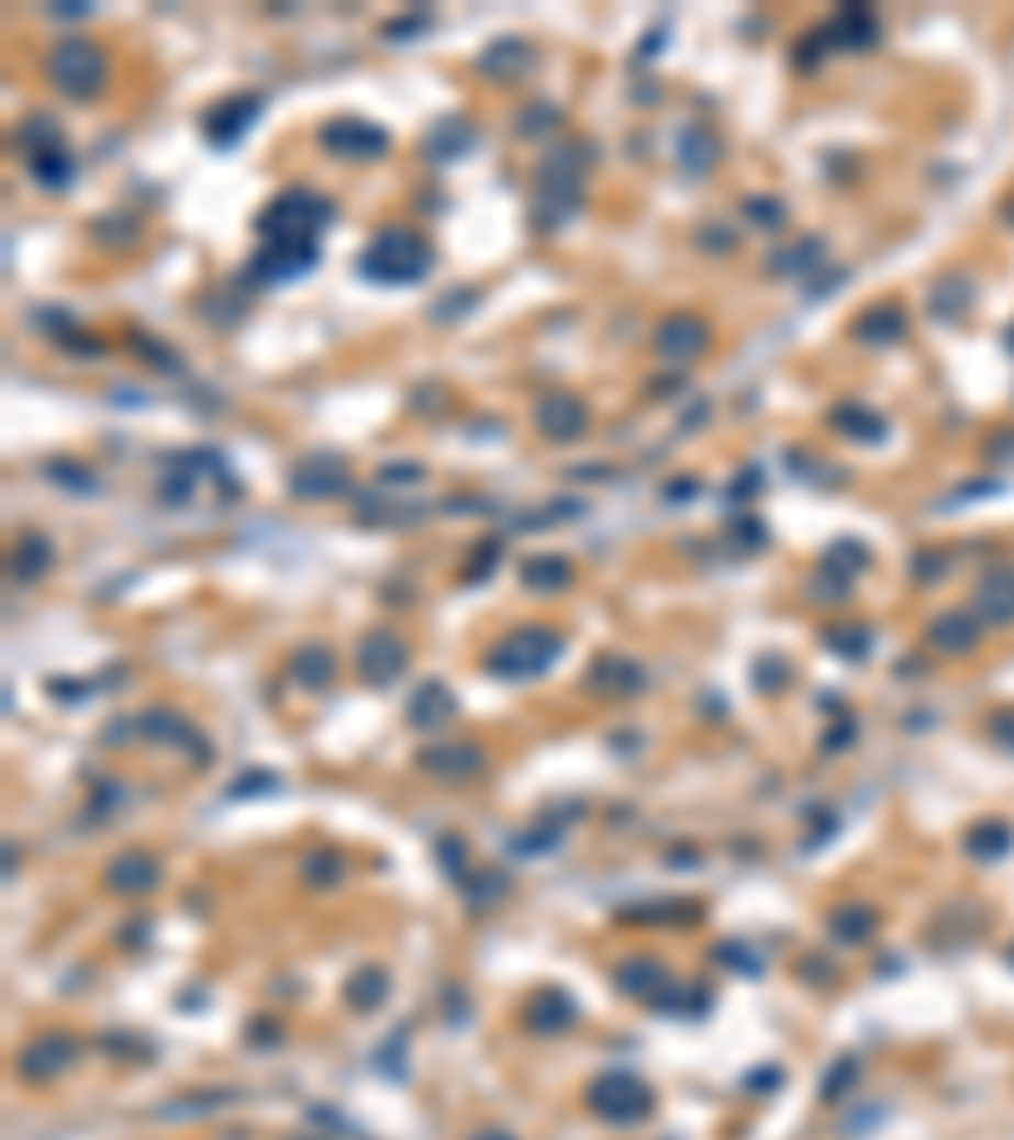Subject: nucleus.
<instances>
[{"label": "nucleus", "mask_w": 1014, "mask_h": 1140, "mask_svg": "<svg viewBox=\"0 0 1014 1140\" xmlns=\"http://www.w3.org/2000/svg\"><path fill=\"white\" fill-rule=\"evenodd\" d=\"M315 259H320L315 244H264V254L254 259L249 275L264 279V284H275V279H294L304 269H315Z\"/></svg>", "instance_id": "2eb2a0df"}, {"label": "nucleus", "mask_w": 1014, "mask_h": 1140, "mask_svg": "<svg viewBox=\"0 0 1014 1140\" xmlns=\"http://www.w3.org/2000/svg\"><path fill=\"white\" fill-rule=\"evenodd\" d=\"M949 563V558H944V552H918V558H913V573L923 578V583H934L938 578V568Z\"/></svg>", "instance_id": "de8ad7c7"}, {"label": "nucleus", "mask_w": 1014, "mask_h": 1140, "mask_svg": "<svg viewBox=\"0 0 1014 1140\" xmlns=\"http://www.w3.org/2000/svg\"><path fill=\"white\" fill-rule=\"evenodd\" d=\"M827 421H832V432L853 436V442H883V436H888L883 416H872L868 406H837Z\"/></svg>", "instance_id": "393cba45"}, {"label": "nucleus", "mask_w": 1014, "mask_h": 1140, "mask_svg": "<svg viewBox=\"0 0 1014 1140\" xmlns=\"http://www.w3.org/2000/svg\"><path fill=\"white\" fill-rule=\"evenodd\" d=\"M827 31H832L837 46H847V52H868L872 41H878V21H872L868 5H847V11L837 15Z\"/></svg>", "instance_id": "4be33fe9"}, {"label": "nucleus", "mask_w": 1014, "mask_h": 1140, "mask_svg": "<svg viewBox=\"0 0 1014 1140\" xmlns=\"http://www.w3.org/2000/svg\"><path fill=\"white\" fill-rule=\"evenodd\" d=\"M52 147H62V132L52 127V118H31L26 127H21V153H26V158L52 153Z\"/></svg>", "instance_id": "58836bf2"}, {"label": "nucleus", "mask_w": 1014, "mask_h": 1140, "mask_svg": "<svg viewBox=\"0 0 1014 1140\" xmlns=\"http://www.w3.org/2000/svg\"><path fill=\"white\" fill-rule=\"evenodd\" d=\"M137 730H143L147 740H168V746H193V725L178 720L172 709H147V715H137Z\"/></svg>", "instance_id": "2f4dec72"}, {"label": "nucleus", "mask_w": 1014, "mask_h": 1140, "mask_svg": "<svg viewBox=\"0 0 1014 1140\" xmlns=\"http://www.w3.org/2000/svg\"><path fill=\"white\" fill-rule=\"evenodd\" d=\"M1010 958H1014V953H1010Z\"/></svg>", "instance_id": "052dcab7"}, {"label": "nucleus", "mask_w": 1014, "mask_h": 1140, "mask_svg": "<svg viewBox=\"0 0 1014 1140\" xmlns=\"http://www.w3.org/2000/svg\"><path fill=\"white\" fill-rule=\"evenodd\" d=\"M523 583L533 593H558L573 583V568H568V558H527L523 563Z\"/></svg>", "instance_id": "bb28decb"}, {"label": "nucleus", "mask_w": 1014, "mask_h": 1140, "mask_svg": "<svg viewBox=\"0 0 1014 1140\" xmlns=\"http://www.w3.org/2000/svg\"><path fill=\"white\" fill-rule=\"evenodd\" d=\"M979 624L974 608H944V614H934V624H928V644H934V655H969L979 644Z\"/></svg>", "instance_id": "f8f14e48"}, {"label": "nucleus", "mask_w": 1014, "mask_h": 1140, "mask_svg": "<svg viewBox=\"0 0 1014 1140\" xmlns=\"http://www.w3.org/2000/svg\"><path fill=\"white\" fill-rule=\"evenodd\" d=\"M31 163V178H36L41 188H66L71 183V158H66V147H52V153H36Z\"/></svg>", "instance_id": "c9c22d12"}, {"label": "nucleus", "mask_w": 1014, "mask_h": 1140, "mask_svg": "<svg viewBox=\"0 0 1014 1140\" xmlns=\"http://www.w3.org/2000/svg\"><path fill=\"white\" fill-rule=\"evenodd\" d=\"M589 684L599 690V695H634L639 684H645V669L634 664V659H624V655H604L599 664L589 669Z\"/></svg>", "instance_id": "a211bd4d"}, {"label": "nucleus", "mask_w": 1014, "mask_h": 1140, "mask_svg": "<svg viewBox=\"0 0 1014 1140\" xmlns=\"http://www.w3.org/2000/svg\"><path fill=\"white\" fill-rule=\"evenodd\" d=\"M969 304H974V294H969L963 279H944V284L928 294V310H934L938 320H963L969 315Z\"/></svg>", "instance_id": "72a5a7b5"}, {"label": "nucleus", "mask_w": 1014, "mask_h": 1140, "mask_svg": "<svg viewBox=\"0 0 1014 1140\" xmlns=\"http://www.w3.org/2000/svg\"><path fill=\"white\" fill-rule=\"evenodd\" d=\"M259 112H264L259 97H234V102L213 107V112H209V143H213V147H234L238 137L254 127V118H259Z\"/></svg>", "instance_id": "dca6fc26"}, {"label": "nucleus", "mask_w": 1014, "mask_h": 1140, "mask_svg": "<svg viewBox=\"0 0 1014 1140\" xmlns=\"http://www.w3.org/2000/svg\"><path fill=\"white\" fill-rule=\"evenodd\" d=\"M554 127H558V112L548 102H533L523 118H517V132H523V137H543V132H554Z\"/></svg>", "instance_id": "37998d69"}, {"label": "nucleus", "mask_w": 1014, "mask_h": 1140, "mask_svg": "<svg viewBox=\"0 0 1014 1140\" xmlns=\"http://www.w3.org/2000/svg\"><path fill=\"white\" fill-rule=\"evenodd\" d=\"M356 669H360V680L376 684V690H381V684H395L401 680V669H406V644L395 639V634H386V629H370L356 649Z\"/></svg>", "instance_id": "6e6552de"}, {"label": "nucleus", "mask_w": 1014, "mask_h": 1140, "mask_svg": "<svg viewBox=\"0 0 1014 1140\" xmlns=\"http://www.w3.org/2000/svg\"><path fill=\"white\" fill-rule=\"evenodd\" d=\"M345 872V862L335 852H315L304 857V882H315V887H325V882H335Z\"/></svg>", "instance_id": "79ce46f5"}, {"label": "nucleus", "mask_w": 1014, "mask_h": 1140, "mask_svg": "<svg viewBox=\"0 0 1014 1140\" xmlns=\"http://www.w3.org/2000/svg\"><path fill=\"white\" fill-rule=\"evenodd\" d=\"M290 674L304 684V690H325L330 674H335V655L320 649V644H310V649H300V655L290 659Z\"/></svg>", "instance_id": "c756f323"}, {"label": "nucleus", "mask_w": 1014, "mask_h": 1140, "mask_svg": "<svg viewBox=\"0 0 1014 1140\" xmlns=\"http://www.w3.org/2000/svg\"><path fill=\"white\" fill-rule=\"evenodd\" d=\"M467 143H472V132L461 127V122H436L426 153H432V158H452V153H457V147H467Z\"/></svg>", "instance_id": "ea45409f"}, {"label": "nucleus", "mask_w": 1014, "mask_h": 1140, "mask_svg": "<svg viewBox=\"0 0 1014 1140\" xmlns=\"http://www.w3.org/2000/svg\"><path fill=\"white\" fill-rule=\"evenodd\" d=\"M345 487H350V472H345V461L335 457V451H315V457H304L290 467L294 498L325 502V498H345Z\"/></svg>", "instance_id": "0eeeda50"}, {"label": "nucleus", "mask_w": 1014, "mask_h": 1140, "mask_svg": "<svg viewBox=\"0 0 1014 1140\" xmlns=\"http://www.w3.org/2000/svg\"><path fill=\"white\" fill-rule=\"evenodd\" d=\"M746 219H751L756 228H781V223H787V209H781L777 198H746Z\"/></svg>", "instance_id": "c03bdc74"}, {"label": "nucleus", "mask_w": 1014, "mask_h": 1140, "mask_svg": "<svg viewBox=\"0 0 1014 1140\" xmlns=\"http://www.w3.org/2000/svg\"><path fill=\"white\" fill-rule=\"evenodd\" d=\"M102 882H107L112 892H122V897H143V892L158 882V862H153L147 852H122V857H112V862H107Z\"/></svg>", "instance_id": "f3484780"}, {"label": "nucleus", "mask_w": 1014, "mask_h": 1140, "mask_svg": "<svg viewBox=\"0 0 1014 1140\" xmlns=\"http://www.w3.org/2000/svg\"><path fill=\"white\" fill-rule=\"evenodd\" d=\"M52 568V543L41 538V533H21V543H15V552H11V573L15 578H41Z\"/></svg>", "instance_id": "c85d7f7f"}, {"label": "nucleus", "mask_w": 1014, "mask_h": 1140, "mask_svg": "<svg viewBox=\"0 0 1014 1140\" xmlns=\"http://www.w3.org/2000/svg\"><path fill=\"white\" fill-rule=\"evenodd\" d=\"M853 1080H857V1060H843V1064H837V1075H827L822 1095H827V1100H843V1089L853 1085Z\"/></svg>", "instance_id": "49530a36"}, {"label": "nucleus", "mask_w": 1014, "mask_h": 1140, "mask_svg": "<svg viewBox=\"0 0 1014 1140\" xmlns=\"http://www.w3.org/2000/svg\"><path fill=\"white\" fill-rule=\"evenodd\" d=\"M872 928H878V918H872V907H862V903H843L827 918V932L832 938H843V943H862V938H872Z\"/></svg>", "instance_id": "cd10ccee"}, {"label": "nucleus", "mask_w": 1014, "mask_h": 1140, "mask_svg": "<svg viewBox=\"0 0 1014 1140\" xmlns=\"http://www.w3.org/2000/svg\"><path fill=\"white\" fill-rule=\"evenodd\" d=\"M568 1024H573V998L558 994V988H548V994H538L527 1004V1029L533 1035H558Z\"/></svg>", "instance_id": "412c9836"}, {"label": "nucleus", "mask_w": 1014, "mask_h": 1140, "mask_svg": "<svg viewBox=\"0 0 1014 1140\" xmlns=\"http://www.w3.org/2000/svg\"><path fill=\"white\" fill-rule=\"evenodd\" d=\"M827 644H832V649H843L847 659H862V655H868V644H872V634L868 629H832Z\"/></svg>", "instance_id": "a18cd8bd"}, {"label": "nucleus", "mask_w": 1014, "mask_h": 1140, "mask_svg": "<svg viewBox=\"0 0 1014 1140\" xmlns=\"http://www.w3.org/2000/svg\"><path fill=\"white\" fill-rule=\"evenodd\" d=\"M721 958H725V963H740V969H746V973H756V969H761V963H756L751 953H740V948H731V943L721 948Z\"/></svg>", "instance_id": "5fc2aeb1"}, {"label": "nucleus", "mask_w": 1014, "mask_h": 1140, "mask_svg": "<svg viewBox=\"0 0 1014 1140\" xmlns=\"http://www.w3.org/2000/svg\"><path fill=\"white\" fill-rule=\"evenodd\" d=\"M432 269V249L426 238H416L411 228H386L366 254H360V275L376 284H416Z\"/></svg>", "instance_id": "7ed1b4c3"}, {"label": "nucleus", "mask_w": 1014, "mask_h": 1140, "mask_svg": "<svg viewBox=\"0 0 1014 1140\" xmlns=\"http://www.w3.org/2000/svg\"><path fill=\"white\" fill-rule=\"evenodd\" d=\"M705 345H711V325H705L700 315H670L655 335V350L665 355V360H695Z\"/></svg>", "instance_id": "9b49d317"}, {"label": "nucleus", "mask_w": 1014, "mask_h": 1140, "mask_svg": "<svg viewBox=\"0 0 1014 1140\" xmlns=\"http://www.w3.org/2000/svg\"><path fill=\"white\" fill-rule=\"evenodd\" d=\"M903 329H909L903 310H898V304H878V310H868V315L857 320V340H868V345H893V340H903Z\"/></svg>", "instance_id": "b1692460"}, {"label": "nucleus", "mask_w": 1014, "mask_h": 1140, "mask_svg": "<svg viewBox=\"0 0 1014 1140\" xmlns=\"http://www.w3.org/2000/svg\"><path fill=\"white\" fill-rule=\"evenodd\" d=\"M589 1110L599 1120H609V1126H639L655 1110V1100H649V1089L629 1070H609V1075H599L589 1085Z\"/></svg>", "instance_id": "39448f33"}, {"label": "nucleus", "mask_w": 1014, "mask_h": 1140, "mask_svg": "<svg viewBox=\"0 0 1014 1140\" xmlns=\"http://www.w3.org/2000/svg\"><path fill=\"white\" fill-rule=\"evenodd\" d=\"M817 259H822V244H817V238H802L796 249L771 254V275H806Z\"/></svg>", "instance_id": "e433bc0d"}, {"label": "nucleus", "mask_w": 1014, "mask_h": 1140, "mask_svg": "<svg viewBox=\"0 0 1014 1140\" xmlns=\"http://www.w3.org/2000/svg\"><path fill=\"white\" fill-rule=\"evenodd\" d=\"M989 735L1000 740V746L1014 750V715H994V725H989Z\"/></svg>", "instance_id": "603ef678"}, {"label": "nucleus", "mask_w": 1014, "mask_h": 1140, "mask_svg": "<svg viewBox=\"0 0 1014 1140\" xmlns=\"http://www.w3.org/2000/svg\"><path fill=\"white\" fill-rule=\"evenodd\" d=\"M442 867H447L452 878L461 872V841L457 837H442Z\"/></svg>", "instance_id": "3c124183"}, {"label": "nucleus", "mask_w": 1014, "mask_h": 1140, "mask_svg": "<svg viewBox=\"0 0 1014 1140\" xmlns=\"http://www.w3.org/2000/svg\"><path fill=\"white\" fill-rule=\"evenodd\" d=\"M761 680H766V684H777V680H781V664H771V659H766V664H761Z\"/></svg>", "instance_id": "6e6d98bb"}, {"label": "nucleus", "mask_w": 1014, "mask_h": 1140, "mask_svg": "<svg viewBox=\"0 0 1014 1140\" xmlns=\"http://www.w3.org/2000/svg\"><path fill=\"white\" fill-rule=\"evenodd\" d=\"M589 147L583 143H558L554 153H548V163H543L538 172V223L543 228H558V223H568L573 213H579L583 203V168H589Z\"/></svg>", "instance_id": "f257e3e1"}, {"label": "nucleus", "mask_w": 1014, "mask_h": 1140, "mask_svg": "<svg viewBox=\"0 0 1014 1140\" xmlns=\"http://www.w3.org/2000/svg\"><path fill=\"white\" fill-rule=\"evenodd\" d=\"M695 492H700V482H695V477H680V482H670V487H665V502H675V507H680V502H690V498H695Z\"/></svg>", "instance_id": "8fccbe9b"}, {"label": "nucleus", "mask_w": 1014, "mask_h": 1140, "mask_svg": "<svg viewBox=\"0 0 1014 1140\" xmlns=\"http://www.w3.org/2000/svg\"><path fill=\"white\" fill-rule=\"evenodd\" d=\"M452 715H457V700L447 695V684H422L406 705V720L416 725V730H442Z\"/></svg>", "instance_id": "6ab92c4d"}, {"label": "nucleus", "mask_w": 1014, "mask_h": 1140, "mask_svg": "<svg viewBox=\"0 0 1014 1140\" xmlns=\"http://www.w3.org/2000/svg\"><path fill=\"white\" fill-rule=\"evenodd\" d=\"M1010 345H1014V335H1010Z\"/></svg>", "instance_id": "bf43d9fd"}, {"label": "nucleus", "mask_w": 1014, "mask_h": 1140, "mask_svg": "<svg viewBox=\"0 0 1014 1140\" xmlns=\"http://www.w3.org/2000/svg\"><path fill=\"white\" fill-rule=\"evenodd\" d=\"M558 649H564V639L554 629H517L492 649L488 669L498 680H538L543 669L558 659Z\"/></svg>", "instance_id": "20e7f679"}, {"label": "nucleus", "mask_w": 1014, "mask_h": 1140, "mask_svg": "<svg viewBox=\"0 0 1014 1140\" xmlns=\"http://www.w3.org/2000/svg\"><path fill=\"white\" fill-rule=\"evenodd\" d=\"M330 223V203L304 188H285V193L259 213L264 244H320V228Z\"/></svg>", "instance_id": "f03ea898"}, {"label": "nucleus", "mask_w": 1014, "mask_h": 1140, "mask_svg": "<svg viewBox=\"0 0 1014 1140\" xmlns=\"http://www.w3.org/2000/svg\"><path fill=\"white\" fill-rule=\"evenodd\" d=\"M71 1039H62V1035H41V1039H31L26 1049H21V1080H31V1085H46V1080H56L71 1064Z\"/></svg>", "instance_id": "9d476101"}, {"label": "nucleus", "mask_w": 1014, "mask_h": 1140, "mask_svg": "<svg viewBox=\"0 0 1014 1140\" xmlns=\"http://www.w3.org/2000/svg\"><path fill=\"white\" fill-rule=\"evenodd\" d=\"M1004 219H1010V223H1014V198H1010V203H1004Z\"/></svg>", "instance_id": "4d7b16f0"}, {"label": "nucleus", "mask_w": 1014, "mask_h": 1140, "mask_svg": "<svg viewBox=\"0 0 1014 1140\" xmlns=\"http://www.w3.org/2000/svg\"><path fill=\"white\" fill-rule=\"evenodd\" d=\"M416 477H422V467H386L381 482L391 487V482H416Z\"/></svg>", "instance_id": "864d4df0"}, {"label": "nucleus", "mask_w": 1014, "mask_h": 1140, "mask_svg": "<svg viewBox=\"0 0 1014 1140\" xmlns=\"http://www.w3.org/2000/svg\"><path fill=\"white\" fill-rule=\"evenodd\" d=\"M508 892V882L498 878V872H472L467 878V897H472V907H492Z\"/></svg>", "instance_id": "a19ab883"}, {"label": "nucleus", "mask_w": 1014, "mask_h": 1140, "mask_svg": "<svg viewBox=\"0 0 1014 1140\" xmlns=\"http://www.w3.org/2000/svg\"><path fill=\"white\" fill-rule=\"evenodd\" d=\"M675 147H680V168L686 172H705L715 158H721V143L711 137V127H686Z\"/></svg>", "instance_id": "a878e982"}, {"label": "nucleus", "mask_w": 1014, "mask_h": 1140, "mask_svg": "<svg viewBox=\"0 0 1014 1140\" xmlns=\"http://www.w3.org/2000/svg\"><path fill=\"white\" fill-rule=\"evenodd\" d=\"M320 143L330 147V153H345V158H381L386 147V132L381 127H370V122H356V118H345V122H330L325 132H320Z\"/></svg>", "instance_id": "ddd939ff"}, {"label": "nucleus", "mask_w": 1014, "mask_h": 1140, "mask_svg": "<svg viewBox=\"0 0 1014 1140\" xmlns=\"http://www.w3.org/2000/svg\"><path fill=\"white\" fill-rule=\"evenodd\" d=\"M979 624H1014V568H989L974 589Z\"/></svg>", "instance_id": "4468645a"}, {"label": "nucleus", "mask_w": 1014, "mask_h": 1140, "mask_svg": "<svg viewBox=\"0 0 1014 1140\" xmlns=\"http://www.w3.org/2000/svg\"><path fill=\"white\" fill-rule=\"evenodd\" d=\"M46 71H52V81L66 97H97L102 92V77H107V62H102V52H97L92 41L71 36L46 56Z\"/></svg>", "instance_id": "423d86ee"}, {"label": "nucleus", "mask_w": 1014, "mask_h": 1140, "mask_svg": "<svg viewBox=\"0 0 1014 1140\" xmlns=\"http://www.w3.org/2000/svg\"><path fill=\"white\" fill-rule=\"evenodd\" d=\"M477 1140H513V1136H477Z\"/></svg>", "instance_id": "13d9d810"}, {"label": "nucleus", "mask_w": 1014, "mask_h": 1140, "mask_svg": "<svg viewBox=\"0 0 1014 1140\" xmlns=\"http://www.w3.org/2000/svg\"><path fill=\"white\" fill-rule=\"evenodd\" d=\"M386 988H391V983H386L381 969H360L356 979H345V1004H350V1009H376V1004L386 998Z\"/></svg>", "instance_id": "473e14b6"}, {"label": "nucleus", "mask_w": 1014, "mask_h": 1140, "mask_svg": "<svg viewBox=\"0 0 1014 1140\" xmlns=\"http://www.w3.org/2000/svg\"><path fill=\"white\" fill-rule=\"evenodd\" d=\"M670 983V973H665V963H655V958H629L620 969V988L629 998H659V988Z\"/></svg>", "instance_id": "5701e85b"}, {"label": "nucleus", "mask_w": 1014, "mask_h": 1140, "mask_svg": "<svg viewBox=\"0 0 1014 1140\" xmlns=\"http://www.w3.org/2000/svg\"><path fill=\"white\" fill-rule=\"evenodd\" d=\"M527 66H533V52H527L523 41H498V46L482 56V71H492V77H502V71L517 77V71H527Z\"/></svg>", "instance_id": "f704fd0d"}, {"label": "nucleus", "mask_w": 1014, "mask_h": 1140, "mask_svg": "<svg viewBox=\"0 0 1014 1140\" xmlns=\"http://www.w3.org/2000/svg\"><path fill=\"white\" fill-rule=\"evenodd\" d=\"M731 533H736L740 548H766V527L761 523H736Z\"/></svg>", "instance_id": "09e8293b"}, {"label": "nucleus", "mask_w": 1014, "mask_h": 1140, "mask_svg": "<svg viewBox=\"0 0 1014 1140\" xmlns=\"http://www.w3.org/2000/svg\"><path fill=\"white\" fill-rule=\"evenodd\" d=\"M41 472L52 477L56 487H71L77 498H92V492H97V477L87 472V467H77V461H46Z\"/></svg>", "instance_id": "4c0bfd02"}, {"label": "nucleus", "mask_w": 1014, "mask_h": 1140, "mask_svg": "<svg viewBox=\"0 0 1014 1140\" xmlns=\"http://www.w3.org/2000/svg\"><path fill=\"white\" fill-rule=\"evenodd\" d=\"M1010 841H1014V831L1004 822H979L974 831L963 837V852L979 857V862H994V857L1010 852Z\"/></svg>", "instance_id": "7c9ffc66"}, {"label": "nucleus", "mask_w": 1014, "mask_h": 1140, "mask_svg": "<svg viewBox=\"0 0 1014 1140\" xmlns=\"http://www.w3.org/2000/svg\"><path fill=\"white\" fill-rule=\"evenodd\" d=\"M422 765L432 775H442V781H461V775L482 771V750L477 746H426Z\"/></svg>", "instance_id": "aec40b11"}, {"label": "nucleus", "mask_w": 1014, "mask_h": 1140, "mask_svg": "<svg viewBox=\"0 0 1014 1140\" xmlns=\"http://www.w3.org/2000/svg\"><path fill=\"white\" fill-rule=\"evenodd\" d=\"M538 432L548 442H573V436L589 432V406H583L573 391H554L538 401Z\"/></svg>", "instance_id": "1a4fd4ad"}]
</instances>
